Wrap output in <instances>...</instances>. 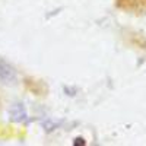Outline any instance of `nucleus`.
Wrapping results in <instances>:
<instances>
[{
    "instance_id": "5",
    "label": "nucleus",
    "mask_w": 146,
    "mask_h": 146,
    "mask_svg": "<svg viewBox=\"0 0 146 146\" xmlns=\"http://www.w3.org/2000/svg\"><path fill=\"white\" fill-rule=\"evenodd\" d=\"M85 143H86V142H85V139H83V137H76V139H75V142H73V145H80V146H83Z\"/></svg>"
},
{
    "instance_id": "3",
    "label": "nucleus",
    "mask_w": 146,
    "mask_h": 146,
    "mask_svg": "<svg viewBox=\"0 0 146 146\" xmlns=\"http://www.w3.org/2000/svg\"><path fill=\"white\" fill-rule=\"evenodd\" d=\"M60 124H62V123H58V121H53V120H45V121H42V127H44V130H45L47 133L56 130Z\"/></svg>"
},
{
    "instance_id": "2",
    "label": "nucleus",
    "mask_w": 146,
    "mask_h": 146,
    "mask_svg": "<svg viewBox=\"0 0 146 146\" xmlns=\"http://www.w3.org/2000/svg\"><path fill=\"white\" fill-rule=\"evenodd\" d=\"M9 117H10V121H13V123H23V121L28 120V114H27V110L23 107L22 102H16L13 104L9 110Z\"/></svg>"
},
{
    "instance_id": "4",
    "label": "nucleus",
    "mask_w": 146,
    "mask_h": 146,
    "mask_svg": "<svg viewBox=\"0 0 146 146\" xmlns=\"http://www.w3.org/2000/svg\"><path fill=\"white\" fill-rule=\"evenodd\" d=\"M63 91H64V92H69L67 95H70V96H73V95H75V94L78 92V89H75V88H69V86H64V88H63Z\"/></svg>"
},
{
    "instance_id": "1",
    "label": "nucleus",
    "mask_w": 146,
    "mask_h": 146,
    "mask_svg": "<svg viewBox=\"0 0 146 146\" xmlns=\"http://www.w3.org/2000/svg\"><path fill=\"white\" fill-rule=\"evenodd\" d=\"M0 80L3 83H12L16 80V70L10 63L0 58Z\"/></svg>"
}]
</instances>
